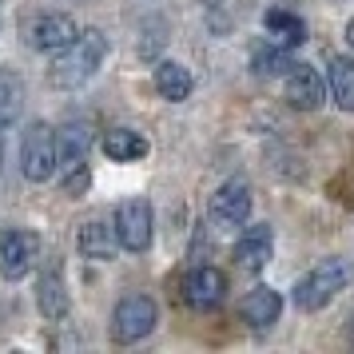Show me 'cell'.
Segmentation results:
<instances>
[{"label":"cell","mask_w":354,"mask_h":354,"mask_svg":"<svg viewBox=\"0 0 354 354\" xmlns=\"http://www.w3.org/2000/svg\"><path fill=\"white\" fill-rule=\"evenodd\" d=\"M104 52H108V44H104L100 32H80L68 48H60L56 60H52L48 84L52 88H80V84H88L92 76H96Z\"/></svg>","instance_id":"cell-1"},{"label":"cell","mask_w":354,"mask_h":354,"mask_svg":"<svg viewBox=\"0 0 354 354\" xmlns=\"http://www.w3.org/2000/svg\"><path fill=\"white\" fill-rule=\"evenodd\" d=\"M354 279V263L351 259H322L315 271H306L295 287V306L299 310H322V306L335 299L338 290H346Z\"/></svg>","instance_id":"cell-2"},{"label":"cell","mask_w":354,"mask_h":354,"mask_svg":"<svg viewBox=\"0 0 354 354\" xmlns=\"http://www.w3.org/2000/svg\"><path fill=\"white\" fill-rule=\"evenodd\" d=\"M20 163H24V176L32 179V183H44L52 179L56 171V131L44 124V120H36L32 128L24 131V144H20Z\"/></svg>","instance_id":"cell-3"},{"label":"cell","mask_w":354,"mask_h":354,"mask_svg":"<svg viewBox=\"0 0 354 354\" xmlns=\"http://www.w3.org/2000/svg\"><path fill=\"white\" fill-rule=\"evenodd\" d=\"M156 319H160V310L147 295H128V299H120L112 315V338L115 342H140L156 330Z\"/></svg>","instance_id":"cell-4"},{"label":"cell","mask_w":354,"mask_h":354,"mask_svg":"<svg viewBox=\"0 0 354 354\" xmlns=\"http://www.w3.org/2000/svg\"><path fill=\"white\" fill-rule=\"evenodd\" d=\"M115 239L128 251L151 247V203L147 199H128V203L115 207Z\"/></svg>","instance_id":"cell-5"},{"label":"cell","mask_w":354,"mask_h":354,"mask_svg":"<svg viewBox=\"0 0 354 354\" xmlns=\"http://www.w3.org/2000/svg\"><path fill=\"white\" fill-rule=\"evenodd\" d=\"M247 215H251V187L247 183L231 179L211 195V223L215 227H223V231L227 227H243Z\"/></svg>","instance_id":"cell-6"},{"label":"cell","mask_w":354,"mask_h":354,"mask_svg":"<svg viewBox=\"0 0 354 354\" xmlns=\"http://www.w3.org/2000/svg\"><path fill=\"white\" fill-rule=\"evenodd\" d=\"M36 251H40V239L32 231H4V239H0V271H4V279H24L32 271Z\"/></svg>","instance_id":"cell-7"},{"label":"cell","mask_w":354,"mask_h":354,"mask_svg":"<svg viewBox=\"0 0 354 354\" xmlns=\"http://www.w3.org/2000/svg\"><path fill=\"white\" fill-rule=\"evenodd\" d=\"M227 295V279L223 271H215V267H195L187 279H183V299L187 306L195 310H215V306L223 303Z\"/></svg>","instance_id":"cell-8"},{"label":"cell","mask_w":354,"mask_h":354,"mask_svg":"<svg viewBox=\"0 0 354 354\" xmlns=\"http://www.w3.org/2000/svg\"><path fill=\"white\" fill-rule=\"evenodd\" d=\"M322 100H326V84L310 64H290L287 72V104L299 112H315Z\"/></svg>","instance_id":"cell-9"},{"label":"cell","mask_w":354,"mask_h":354,"mask_svg":"<svg viewBox=\"0 0 354 354\" xmlns=\"http://www.w3.org/2000/svg\"><path fill=\"white\" fill-rule=\"evenodd\" d=\"M76 20L64 17V12H44V17L32 24V32H28V40H32L36 48H44V52H60L68 48L72 40H76Z\"/></svg>","instance_id":"cell-10"},{"label":"cell","mask_w":354,"mask_h":354,"mask_svg":"<svg viewBox=\"0 0 354 354\" xmlns=\"http://www.w3.org/2000/svg\"><path fill=\"white\" fill-rule=\"evenodd\" d=\"M271 227L267 223H255V227H247L239 235V243H235V263H239L243 271H263L267 267V259H271Z\"/></svg>","instance_id":"cell-11"},{"label":"cell","mask_w":354,"mask_h":354,"mask_svg":"<svg viewBox=\"0 0 354 354\" xmlns=\"http://www.w3.org/2000/svg\"><path fill=\"white\" fill-rule=\"evenodd\" d=\"M279 310H283V299H279V290H271V287H255V290H251V295L239 303L243 322H251L255 330L271 326V322L279 319Z\"/></svg>","instance_id":"cell-12"},{"label":"cell","mask_w":354,"mask_h":354,"mask_svg":"<svg viewBox=\"0 0 354 354\" xmlns=\"http://www.w3.org/2000/svg\"><path fill=\"white\" fill-rule=\"evenodd\" d=\"M88 147H92V128L88 124H64V131L56 136V160L64 167H76V163H84Z\"/></svg>","instance_id":"cell-13"},{"label":"cell","mask_w":354,"mask_h":354,"mask_svg":"<svg viewBox=\"0 0 354 354\" xmlns=\"http://www.w3.org/2000/svg\"><path fill=\"white\" fill-rule=\"evenodd\" d=\"M263 28L274 36V44H283V48H295V44H303L306 40V24L295 12L287 8H271L267 17H263Z\"/></svg>","instance_id":"cell-14"},{"label":"cell","mask_w":354,"mask_h":354,"mask_svg":"<svg viewBox=\"0 0 354 354\" xmlns=\"http://www.w3.org/2000/svg\"><path fill=\"white\" fill-rule=\"evenodd\" d=\"M156 88H160L163 100L179 104V100L192 96V72L183 64H176V60H163V64L156 68Z\"/></svg>","instance_id":"cell-15"},{"label":"cell","mask_w":354,"mask_h":354,"mask_svg":"<svg viewBox=\"0 0 354 354\" xmlns=\"http://www.w3.org/2000/svg\"><path fill=\"white\" fill-rule=\"evenodd\" d=\"M115 231L108 223H100V219H88L80 227V251L84 259H112L115 255Z\"/></svg>","instance_id":"cell-16"},{"label":"cell","mask_w":354,"mask_h":354,"mask_svg":"<svg viewBox=\"0 0 354 354\" xmlns=\"http://www.w3.org/2000/svg\"><path fill=\"white\" fill-rule=\"evenodd\" d=\"M330 96L342 112H354V60L330 56Z\"/></svg>","instance_id":"cell-17"},{"label":"cell","mask_w":354,"mask_h":354,"mask_svg":"<svg viewBox=\"0 0 354 354\" xmlns=\"http://www.w3.org/2000/svg\"><path fill=\"white\" fill-rule=\"evenodd\" d=\"M104 151H108V160H140V156H147V140L140 136V131H128V128H112L108 136H104Z\"/></svg>","instance_id":"cell-18"},{"label":"cell","mask_w":354,"mask_h":354,"mask_svg":"<svg viewBox=\"0 0 354 354\" xmlns=\"http://www.w3.org/2000/svg\"><path fill=\"white\" fill-rule=\"evenodd\" d=\"M36 303H40V315L44 319H64L68 310V290L60 274H44L40 287H36Z\"/></svg>","instance_id":"cell-19"},{"label":"cell","mask_w":354,"mask_h":354,"mask_svg":"<svg viewBox=\"0 0 354 354\" xmlns=\"http://www.w3.org/2000/svg\"><path fill=\"white\" fill-rule=\"evenodd\" d=\"M251 68H255L259 76H274V72L290 68V56H287V48H283V44H279V48H255Z\"/></svg>","instance_id":"cell-20"},{"label":"cell","mask_w":354,"mask_h":354,"mask_svg":"<svg viewBox=\"0 0 354 354\" xmlns=\"http://www.w3.org/2000/svg\"><path fill=\"white\" fill-rule=\"evenodd\" d=\"M84 187H88V167L76 163V167H72V176L64 179V192L68 195H84Z\"/></svg>","instance_id":"cell-21"},{"label":"cell","mask_w":354,"mask_h":354,"mask_svg":"<svg viewBox=\"0 0 354 354\" xmlns=\"http://www.w3.org/2000/svg\"><path fill=\"white\" fill-rule=\"evenodd\" d=\"M346 40H351V44H354V20H351V24H346Z\"/></svg>","instance_id":"cell-22"},{"label":"cell","mask_w":354,"mask_h":354,"mask_svg":"<svg viewBox=\"0 0 354 354\" xmlns=\"http://www.w3.org/2000/svg\"><path fill=\"white\" fill-rule=\"evenodd\" d=\"M0 160H4V131H0Z\"/></svg>","instance_id":"cell-23"},{"label":"cell","mask_w":354,"mask_h":354,"mask_svg":"<svg viewBox=\"0 0 354 354\" xmlns=\"http://www.w3.org/2000/svg\"><path fill=\"white\" fill-rule=\"evenodd\" d=\"M351 322H354V319H351Z\"/></svg>","instance_id":"cell-24"}]
</instances>
